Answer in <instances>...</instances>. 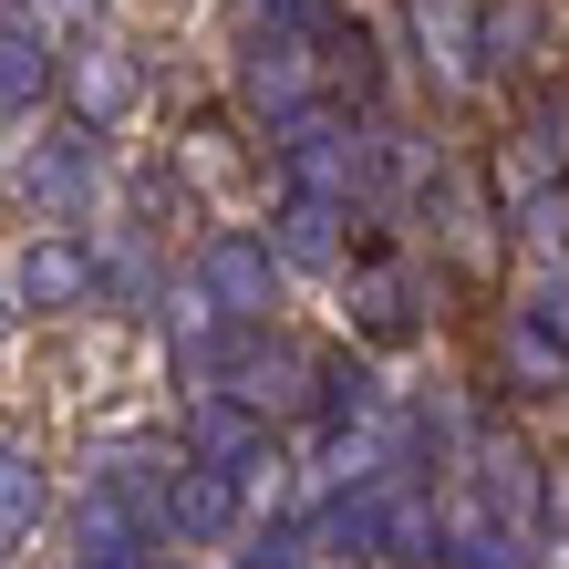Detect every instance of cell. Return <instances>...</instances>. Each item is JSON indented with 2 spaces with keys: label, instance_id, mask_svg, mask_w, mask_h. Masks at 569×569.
<instances>
[{
  "label": "cell",
  "instance_id": "cell-6",
  "mask_svg": "<svg viewBox=\"0 0 569 569\" xmlns=\"http://www.w3.org/2000/svg\"><path fill=\"white\" fill-rule=\"evenodd\" d=\"M177 177L197 197H218V208H239V197L259 187V156L239 146V124H228V114H197L187 136H177Z\"/></svg>",
  "mask_w": 569,
  "mask_h": 569
},
{
  "label": "cell",
  "instance_id": "cell-1",
  "mask_svg": "<svg viewBox=\"0 0 569 569\" xmlns=\"http://www.w3.org/2000/svg\"><path fill=\"white\" fill-rule=\"evenodd\" d=\"M197 300H218L228 321H259L280 300V259L270 239H249V228H218L208 249H197Z\"/></svg>",
  "mask_w": 569,
  "mask_h": 569
},
{
  "label": "cell",
  "instance_id": "cell-10",
  "mask_svg": "<svg viewBox=\"0 0 569 569\" xmlns=\"http://www.w3.org/2000/svg\"><path fill=\"white\" fill-rule=\"evenodd\" d=\"M415 21H425V42H435V62L446 73H477V21H466V0H415Z\"/></svg>",
  "mask_w": 569,
  "mask_h": 569
},
{
  "label": "cell",
  "instance_id": "cell-4",
  "mask_svg": "<svg viewBox=\"0 0 569 569\" xmlns=\"http://www.w3.org/2000/svg\"><path fill=\"white\" fill-rule=\"evenodd\" d=\"M239 508H249V487L228 477V466H208V456H187L177 477H166V497H156V518L177 528V539H197V549H218L228 528H239Z\"/></svg>",
  "mask_w": 569,
  "mask_h": 569
},
{
  "label": "cell",
  "instance_id": "cell-14",
  "mask_svg": "<svg viewBox=\"0 0 569 569\" xmlns=\"http://www.w3.org/2000/svg\"><path fill=\"white\" fill-rule=\"evenodd\" d=\"M249 569H300V559H290V539H280V559H249Z\"/></svg>",
  "mask_w": 569,
  "mask_h": 569
},
{
  "label": "cell",
  "instance_id": "cell-7",
  "mask_svg": "<svg viewBox=\"0 0 569 569\" xmlns=\"http://www.w3.org/2000/svg\"><path fill=\"white\" fill-rule=\"evenodd\" d=\"M508 383L539 393V405H549V393H569V331H559L549 311H518V321H508Z\"/></svg>",
  "mask_w": 569,
  "mask_h": 569
},
{
  "label": "cell",
  "instance_id": "cell-5",
  "mask_svg": "<svg viewBox=\"0 0 569 569\" xmlns=\"http://www.w3.org/2000/svg\"><path fill=\"white\" fill-rule=\"evenodd\" d=\"M93 290H104V259H93L83 239H31L11 259V300L21 311H83Z\"/></svg>",
  "mask_w": 569,
  "mask_h": 569
},
{
  "label": "cell",
  "instance_id": "cell-9",
  "mask_svg": "<svg viewBox=\"0 0 569 569\" xmlns=\"http://www.w3.org/2000/svg\"><path fill=\"white\" fill-rule=\"evenodd\" d=\"M300 373H311V362H300V352H259V342H228V393H239V405H259V415H270V405H300Z\"/></svg>",
  "mask_w": 569,
  "mask_h": 569
},
{
  "label": "cell",
  "instance_id": "cell-12",
  "mask_svg": "<svg viewBox=\"0 0 569 569\" xmlns=\"http://www.w3.org/2000/svg\"><path fill=\"white\" fill-rule=\"evenodd\" d=\"M42 518V477H31L21 456H0V539H11V528H31Z\"/></svg>",
  "mask_w": 569,
  "mask_h": 569
},
{
  "label": "cell",
  "instance_id": "cell-2",
  "mask_svg": "<svg viewBox=\"0 0 569 569\" xmlns=\"http://www.w3.org/2000/svg\"><path fill=\"white\" fill-rule=\"evenodd\" d=\"M342 290H352L342 311H352L362 342H383V352H393V342H415V331H425V321H415V280H405V259H393L383 239H362V249H352Z\"/></svg>",
  "mask_w": 569,
  "mask_h": 569
},
{
  "label": "cell",
  "instance_id": "cell-8",
  "mask_svg": "<svg viewBox=\"0 0 569 569\" xmlns=\"http://www.w3.org/2000/svg\"><path fill=\"white\" fill-rule=\"evenodd\" d=\"M487 508H497V539L539 528V456L528 446H487Z\"/></svg>",
  "mask_w": 569,
  "mask_h": 569
},
{
  "label": "cell",
  "instance_id": "cell-3",
  "mask_svg": "<svg viewBox=\"0 0 569 569\" xmlns=\"http://www.w3.org/2000/svg\"><path fill=\"white\" fill-rule=\"evenodd\" d=\"M62 104H73V124H124L146 104V73L124 42H73L62 52Z\"/></svg>",
  "mask_w": 569,
  "mask_h": 569
},
{
  "label": "cell",
  "instance_id": "cell-11",
  "mask_svg": "<svg viewBox=\"0 0 569 569\" xmlns=\"http://www.w3.org/2000/svg\"><path fill=\"white\" fill-rule=\"evenodd\" d=\"M62 73L42 62V42H0V93H11V104H42Z\"/></svg>",
  "mask_w": 569,
  "mask_h": 569
},
{
  "label": "cell",
  "instance_id": "cell-13",
  "mask_svg": "<svg viewBox=\"0 0 569 569\" xmlns=\"http://www.w3.org/2000/svg\"><path fill=\"white\" fill-rule=\"evenodd\" d=\"M539 136H549V156L569 166V93H549V104H539Z\"/></svg>",
  "mask_w": 569,
  "mask_h": 569
}]
</instances>
